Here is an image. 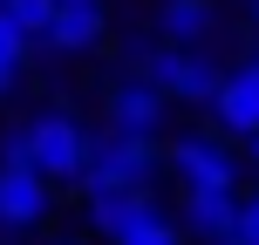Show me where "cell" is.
<instances>
[{
  "instance_id": "1",
  "label": "cell",
  "mask_w": 259,
  "mask_h": 245,
  "mask_svg": "<svg viewBox=\"0 0 259 245\" xmlns=\"http://www.w3.org/2000/svg\"><path fill=\"white\" fill-rule=\"evenodd\" d=\"M137 68L164 95H178V103H219L225 75H232V68H219L205 48H178V41H157L150 55H137Z\"/></svg>"
},
{
  "instance_id": "2",
  "label": "cell",
  "mask_w": 259,
  "mask_h": 245,
  "mask_svg": "<svg viewBox=\"0 0 259 245\" xmlns=\"http://www.w3.org/2000/svg\"><path fill=\"white\" fill-rule=\"evenodd\" d=\"M150 170H157V136L109 129V136L89 143V170H82V184H89V191H143Z\"/></svg>"
},
{
  "instance_id": "3",
  "label": "cell",
  "mask_w": 259,
  "mask_h": 245,
  "mask_svg": "<svg viewBox=\"0 0 259 245\" xmlns=\"http://www.w3.org/2000/svg\"><path fill=\"white\" fill-rule=\"evenodd\" d=\"M27 136H34V170L41 177H82L89 170V143L96 136H82V123L75 116H62V109H41L34 123H27Z\"/></svg>"
},
{
  "instance_id": "4",
  "label": "cell",
  "mask_w": 259,
  "mask_h": 245,
  "mask_svg": "<svg viewBox=\"0 0 259 245\" xmlns=\"http://www.w3.org/2000/svg\"><path fill=\"white\" fill-rule=\"evenodd\" d=\"M164 164L184 177V191H232V150H225L219 136H184V143H170L164 150Z\"/></svg>"
},
{
  "instance_id": "5",
  "label": "cell",
  "mask_w": 259,
  "mask_h": 245,
  "mask_svg": "<svg viewBox=\"0 0 259 245\" xmlns=\"http://www.w3.org/2000/svg\"><path fill=\"white\" fill-rule=\"evenodd\" d=\"M48 218V177L41 170H0V232H34Z\"/></svg>"
},
{
  "instance_id": "6",
  "label": "cell",
  "mask_w": 259,
  "mask_h": 245,
  "mask_svg": "<svg viewBox=\"0 0 259 245\" xmlns=\"http://www.w3.org/2000/svg\"><path fill=\"white\" fill-rule=\"evenodd\" d=\"M157 123H164V89H157L150 75L116 82V89H109V129H130V136H157Z\"/></svg>"
},
{
  "instance_id": "7",
  "label": "cell",
  "mask_w": 259,
  "mask_h": 245,
  "mask_svg": "<svg viewBox=\"0 0 259 245\" xmlns=\"http://www.w3.org/2000/svg\"><path fill=\"white\" fill-rule=\"evenodd\" d=\"M219 123L232 129V136H259V62H246V68H232L225 75V89H219Z\"/></svg>"
},
{
  "instance_id": "8",
  "label": "cell",
  "mask_w": 259,
  "mask_h": 245,
  "mask_svg": "<svg viewBox=\"0 0 259 245\" xmlns=\"http://www.w3.org/2000/svg\"><path fill=\"white\" fill-rule=\"evenodd\" d=\"M103 34H109V14H103V0H62V14H55V27H48V48L82 55V48H96Z\"/></svg>"
},
{
  "instance_id": "9",
  "label": "cell",
  "mask_w": 259,
  "mask_h": 245,
  "mask_svg": "<svg viewBox=\"0 0 259 245\" xmlns=\"http://www.w3.org/2000/svg\"><path fill=\"white\" fill-rule=\"evenodd\" d=\"M157 34L178 41V48H205V41L219 34V7H211V0H164V7H157Z\"/></svg>"
},
{
  "instance_id": "10",
  "label": "cell",
  "mask_w": 259,
  "mask_h": 245,
  "mask_svg": "<svg viewBox=\"0 0 259 245\" xmlns=\"http://www.w3.org/2000/svg\"><path fill=\"white\" fill-rule=\"evenodd\" d=\"M184 225L205 238H232L239 225V198L232 191H184Z\"/></svg>"
},
{
  "instance_id": "11",
  "label": "cell",
  "mask_w": 259,
  "mask_h": 245,
  "mask_svg": "<svg viewBox=\"0 0 259 245\" xmlns=\"http://www.w3.org/2000/svg\"><path fill=\"white\" fill-rule=\"evenodd\" d=\"M143 211H150V198H143V191H89V225H96V232H109V238H123Z\"/></svg>"
},
{
  "instance_id": "12",
  "label": "cell",
  "mask_w": 259,
  "mask_h": 245,
  "mask_svg": "<svg viewBox=\"0 0 259 245\" xmlns=\"http://www.w3.org/2000/svg\"><path fill=\"white\" fill-rule=\"evenodd\" d=\"M0 14H14L34 41H48V27H55V14H62V0H0Z\"/></svg>"
},
{
  "instance_id": "13",
  "label": "cell",
  "mask_w": 259,
  "mask_h": 245,
  "mask_svg": "<svg viewBox=\"0 0 259 245\" xmlns=\"http://www.w3.org/2000/svg\"><path fill=\"white\" fill-rule=\"evenodd\" d=\"M116 245H184V238H178V225H170V218H164V211H157V205H150V211H143V218H137V225H130V232H123Z\"/></svg>"
},
{
  "instance_id": "14",
  "label": "cell",
  "mask_w": 259,
  "mask_h": 245,
  "mask_svg": "<svg viewBox=\"0 0 259 245\" xmlns=\"http://www.w3.org/2000/svg\"><path fill=\"white\" fill-rule=\"evenodd\" d=\"M232 238L259 245V198H239V225H232Z\"/></svg>"
},
{
  "instance_id": "15",
  "label": "cell",
  "mask_w": 259,
  "mask_h": 245,
  "mask_svg": "<svg viewBox=\"0 0 259 245\" xmlns=\"http://www.w3.org/2000/svg\"><path fill=\"white\" fill-rule=\"evenodd\" d=\"M246 14H252V27H259V0H246Z\"/></svg>"
},
{
  "instance_id": "16",
  "label": "cell",
  "mask_w": 259,
  "mask_h": 245,
  "mask_svg": "<svg viewBox=\"0 0 259 245\" xmlns=\"http://www.w3.org/2000/svg\"><path fill=\"white\" fill-rule=\"evenodd\" d=\"M252 164H259V136H252Z\"/></svg>"
},
{
  "instance_id": "17",
  "label": "cell",
  "mask_w": 259,
  "mask_h": 245,
  "mask_svg": "<svg viewBox=\"0 0 259 245\" xmlns=\"http://www.w3.org/2000/svg\"><path fill=\"white\" fill-rule=\"evenodd\" d=\"M219 245H246V238H219Z\"/></svg>"
},
{
  "instance_id": "18",
  "label": "cell",
  "mask_w": 259,
  "mask_h": 245,
  "mask_svg": "<svg viewBox=\"0 0 259 245\" xmlns=\"http://www.w3.org/2000/svg\"><path fill=\"white\" fill-rule=\"evenodd\" d=\"M252 62H259V55H252Z\"/></svg>"
}]
</instances>
